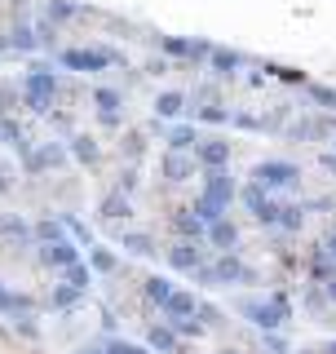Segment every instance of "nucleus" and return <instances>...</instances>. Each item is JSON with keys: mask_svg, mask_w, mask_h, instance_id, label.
Segmentation results:
<instances>
[{"mask_svg": "<svg viewBox=\"0 0 336 354\" xmlns=\"http://www.w3.org/2000/svg\"><path fill=\"white\" fill-rule=\"evenodd\" d=\"M5 49H9V40H5V36H0V53H5Z\"/></svg>", "mask_w": 336, "mask_h": 354, "instance_id": "48", "label": "nucleus"}, {"mask_svg": "<svg viewBox=\"0 0 336 354\" xmlns=\"http://www.w3.org/2000/svg\"><path fill=\"white\" fill-rule=\"evenodd\" d=\"M168 266H173V270H199V266H204V252H199V243L177 239L173 248H168Z\"/></svg>", "mask_w": 336, "mask_h": 354, "instance_id": "8", "label": "nucleus"}, {"mask_svg": "<svg viewBox=\"0 0 336 354\" xmlns=\"http://www.w3.org/2000/svg\"><path fill=\"white\" fill-rule=\"evenodd\" d=\"M195 297H190V292H173V297H168V301H164V310H168V315H173V319H195Z\"/></svg>", "mask_w": 336, "mask_h": 354, "instance_id": "17", "label": "nucleus"}, {"mask_svg": "<svg viewBox=\"0 0 336 354\" xmlns=\"http://www.w3.org/2000/svg\"><path fill=\"white\" fill-rule=\"evenodd\" d=\"M66 288H75V292H84L88 288V266L84 261H75V266H66V279H62Z\"/></svg>", "mask_w": 336, "mask_h": 354, "instance_id": "29", "label": "nucleus"}, {"mask_svg": "<svg viewBox=\"0 0 336 354\" xmlns=\"http://www.w3.org/2000/svg\"><path fill=\"white\" fill-rule=\"evenodd\" d=\"M31 239L58 243V239H62V221H36V226H31Z\"/></svg>", "mask_w": 336, "mask_h": 354, "instance_id": "28", "label": "nucleus"}, {"mask_svg": "<svg viewBox=\"0 0 336 354\" xmlns=\"http://www.w3.org/2000/svg\"><path fill=\"white\" fill-rule=\"evenodd\" d=\"M301 221H306L301 204H274V213H270V226H283V230H301Z\"/></svg>", "mask_w": 336, "mask_h": 354, "instance_id": "14", "label": "nucleus"}, {"mask_svg": "<svg viewBox=\"0 0 336 354\" xmlns=\"http://www.w3.org/2000/svg\"><path fill=\"white\" fill-rule=\"evenodd\" d=\"M252 182L261 186L265 195H270V191H288V186L301 182V169H297V164H288V160H265V164H256V169H252Z\"/></svg>", "mask_w": 336, "mask_h": 354, "instance_id": "2", "label": "nucleus"}, {"mask_svg": "<svg viewBox=\"0 0 336 354\" xmlns=\"http://www.w3.org/2000/svg\"><path fill=\"white\" fill-rule=\"evenodd\" d=\"M199 279H204V283H230L234 288V283L248 279V266L234 257V252H221L212 266H199Z\"/></svg>", "mask_w": 336, "mask_h": 354, "instance_id": "3", "label": "nucleus"}, {"mask_svg": "<svg viewBox=\"0 0 336 354\" xmlns=\"http://www.w3.org/2000/svg\"><path fill=\"white\" fill-rule=\"evenodd\" d=\"M9 49H36V31H31V27H18L14 36H9Z\"/></svg>", "mask_w": 336, "mask_h": 354, "instance_id": "36", "label": "nucleus"}, {"mask_svg": "<svg viewBox=\"0 0 336 354\" xmlns=\"http://www.w3.org/2000/svg\"><path fill=\"white\" fill-rule=\"evenodd\" d=\"M0 191H9V173L5 169H0Z\"/></svg>", "mask_w": 336, "mask_h": 354, "instance_id": "46", "label": "nucleus"}, {"mask_svg": "<svg viewBox=\"0 0 336 354\" xmlns=\"http://www.w3.org/2000/svg\"><path fill=\"white\" fill-rule=\"evenodd\" d=\"M93 102H97V115H120V93H115V88H97V93H93Z\"/></svg>", "mask_w": 336, "mask_h": 354, "instance_id": "25", "label": "nucleus"}, {"mask_svg": "<svg viewBox=\"0 0 336 354\" xmlns=\"http://www.w3.org/2000/svg\"><path fill=\"white\" fill-rule=\"evenodd\" d=\"M111 62H120L111 49H62V66L71 71H106Z\"/></svg>", "mask_w": 336, "mask_h": 354, "instance_id": "5", "label": "nucleus"}, {"mask_svg": "<svg viewBox=\"0 0 336 354\" xmlns=\"http://www.w3.org/2000/svg\"><path fill=\"white\" fill-rule=\"evenodd\" d=\"M53 306H58V310H75V306H80V292L66 288V283H58V288H53Z\"/></svg>", "mask_w": 336, "mask_h": 354, "instance_id": "31", "label": "nucleus"}, {"mask_svg": "<svg viewBox=\"0 0 336 354\" xmlns=\"http://www.w3.org/2000/svg\"><path fill=\"white\" fill-rule=\"evenodd\" d=\"M195 151H199V164H204L208 173L230 164V147H226V142H217V138H212V142H195Z\"/></svg>", "mask_w": 336, "mask_h": 354, "instance_id": "10", "label": "nucleus"}, {"mask_svg": "<svg viewBox=\"0 0 336 354\" xmlns=\"http://www.w3.org/2000/svg\"><path fill=\"white\" fill-rule=\"evenodd\" d=\"M173 226H177V235H182L186 243H195L199 235H204V226L195 221V213H190V208H186V213H177V217H173Z\"/></svg>", "mask_w": 336, "mask_h": 354, "instance_id": "23", "label": "nucleus"}, {"mask_svg": "<svg viewBox=\"0 0 336 354\" xmlns=\"http://www.w3.org/2000/svg\"><path fill=\"white\" fill-rule=\"evenodd\" d=\"M124 248H129V252H138V257H151L155 243H151V235H138V230H133V235H124Z\"/></svg>", "mask_w": 336, "mask_h": 354, "instance_id": "32", "label": "nucleus"}, {"mask_svg": "<svg viewBox=\"0 0 336 354\" xmlns=\"http://www.w3.org/2000/svg\"><path fill=\"white\" fill-rule=\"evenodd\" d=\"M208 62H212V71H217V75H230V71H239V66H243V58L234 49H208Z\"/></svg>", "mask_w": 336, "mask_h": 354, "instance_id": "15", "label": "nucleus"}, {"mask_svg": "<svg viewBox=\"0 0 336 354\" xmlns=\"http://www.w3.org/2000/svg\"><path fill=\"white\" fill-rule=\"evenodd\" d=\"M243 315H248L256 328L274 332V328L288 324V301L283 297H270V301H243Z\"/></svg>", "mask_w": 336, "mask_h": 354, "instance_id": "4", "label": "nucleus"}, {"mask_svg": "<svg viewBox=\"0 0 336 354\" xmlns=\"http://www.w3.org/2000/svg\"><path fill=\"white\" fill-rule=\"evenodd\" d=\"M204 235H208L212 248H221V252H234V243H239V230H234L226 217H221V221H212V226H204Z\"/></svg>", "mask_w": 336, "mask_h": 354, "instance_id": "12", "label": "nucleus"}, {"mask_svg": "<svg viewBox=\"0 0 336 354\" xmlns=\"http://www.w3.org/2000/svg\"><path fill=\"white\" fill-rule=\"evenodd\" d=\"M88 266H93V270H102V274H111V270H115V252H111V248H93Z\"/></svg>", "mask_w": 336, "mask_h": 354, "instance_id": "33", "label": "nucleus"}, {"mask_svg": "<svg viewBox=\"0 0 336 354\" xmlns=\"http://www.w3.org/2000/svg\"><path fill=\"white\" fill-rule=\"evenodd\" d=\"M71 151H75V160H80V164H97V142L84 138V133H80V138H71Z\"/></svg>", "mask_w": 336, "mask_h": 354, "instance_id": "27", "label": "nucleus"}, {"mask_svg": "<svg viewBox=\"0 0 336 354\" xmlns=\"http://www.w3.org/2000/svg\"><path fill=\"white\" fill-rule=\"evenodd\" d=\"M164 177H168V182H186V177H190V160H182V155L168 151V160H164Z\"/></svg>", "mask_w": 336, "mask_h": 354, "instance_id": "26", "label": "nucleus"}, {"mask_svg": "<svg viewBox=\"0 0 336 354\" xmlns=\"http://www.w3.org/2000/svg\"><path fill=\"white\" fill-rule=\"evenodd\" d=\"M106 354H151V350H147V346H133V341L111 337V341H106Z\"/></svg>", "mask_w": 336, "mask_h": 354, "instance_id": "38", "label": "nucleus"}, {"mask_svg": "<svg viewBox=\"0 0 336 354\" xmlns=\"http://www.w3.org/2000/svg\"><path fill=\"white\" fill-rule=\"evenodd\" d=\"M147 341H151V350H160V354H182V346H177V332H173V328H151V332H147Z\"/></svg>", "mask_w": 336, "mask_h": 354, "instance_id": "16", "label": "nucleus"}, {"mask_svg": "<svg viewBox=\"0 0 336 354\" xmlns=\"http://www.w3.org/2000/svg\"><path fill=\"white\" fill-rule=\"evenodd\" d=\"M173 328H177V332H186V337H199V332H204V328L195 324V319H173Z\"/></svg>", "mask_w": 336, "mask_h": 354, "instance_id": "40", "label": "nucleus"}, {"mask_svg": "<svg viewBox=\"0 0 336 354\" xmlns=\"http://www.w3.org/2000/svg\"><path fill=\"white\" fill-rule=\"evenodd\" d=\"M199 120H204V124H226L230 115H226V111H221V106H212V102H208L204 111H199Z\"/></svg>", "mask_w": 336, "mask_h": 354, "instance_id": "39", "label": "nucleus"}, {"mask_svg": "<svg viewBox=\"0 0 336 354\" xmlns=\"http://www.w3.org/2000/svg\"><path fill=\"white\" fill-rule=\"evenodd\" d=\"M75 14H80V5H75V0H49V5H44V18H49V27H53V22H71Z\"/></svg>", "mask_w": 336, "mask_h": 354, "instance_id": "18", "label": "nucleus"}, {"mask_svg": "<svg viewBox=\"0 0 336 354\" xmlns=\"http://www.w3.org/2000/svg\"><path fill=\"white\" fill-rule=\"evenodd\" d=\"M62 226H66V230H71V235H75V239H80V243H88V230H84V226H80V221H75V217H62Z\"/></svg>", "mask_w": 336, "mask_h": 354, "instance_id": "41", "label": "nucleus"}, {"mask_svg": "<svg viewBox=\"0 0 336 354\" xmlns=\"http://www.w3.org/2000/svg\"><path fill=\"white\" fill-rule=\"evenodd\" d=\"M190 213H195V221H199V226H212V221H221V217H226V204H217V199L199 195V199H195V208H190Z\"/></svg>", "mask_w": 336, "mask_h": 354, "instance_id": "13", "label": "nucleus"}, {"mask_svg": "<svg viewBox=\"0 0 336 354\" xmlns=\"http://www.w3.org/2000/svg\"><path fill=\"white\" fill-rule=\"evenodd\" d=\"M58 164H66V147H62V142H44V147L27 151V169H36V173L58 169Z\"/></svg>", "mask_w": 336, "mask_h": 354, "instance_id": "6", "label": "nucleus"}, {"mask_svg": "<svg viewBox=\"0 0 336 354\" xmlns=\"http://www.w3.org/2000/svg\"><path fill=\"white\" fill-rule=\"evenodd\" d=\"M323 354H336V341H328V350H323Z\"/></svg>", "mask_w": 336, "mask_h": 354, "instance_id": "47", "label": "nucleus"}, {"mask_svg": "<svg viewBox=\"0 0 336 354\" xmlns=\"http://www.w3.org/2000/svg\"><path fill=\"white\" fill-rule=\"evenodd\" d=\"M53 93H58V80H53V71L44 62H36L27 71V111H36V115H49V106H53Z\"/></svg>", "mask_w": 336, "mask_h": 354, "instance_id": "1", "label": "nucleus"}, {"mask_svg": "<svg viewBox=\"0 0 336 354\" xmlns=\"http://www.w3.org/2000/svg\"><path fill=\"white\" fill-rule=\"evenodd\" d=\"M323 301H336V274L328 279V288H323Z\"/></svg>", "mask_w": 336, "mask_h": 354, "instance_id": "44", "label": "nucleus"}, {"mask_svg": "<svg viewBox=\"0 0 336 354\" xmlns=\"http://www.w3.org/2000/svg\"><path fill=\"white\" fill-rule=\"evenodd\" d=\"M319 164H323V169H328V173L336 177V155H323V160H319Z\"/></svg>", "mask_w": 336, "mask_h": 354, "instance_id": "45", "label": "nucleus"}, {"mask_svg": "<svg viewBox=\"0 0 336 354\" xmlns=\"http://www.w3.org/2000/svg\"><path fill=\"white\" fill-rule=\"evenodd\" d=\"M265 346H270V354H288V341H279L274 332H270V337H265Z\"/></svg>", "mask_w": 336, "mask_h": 354, "instance_id": "43", "label": "nucleus"}, {"mask_svg": "<svg viewBox=\"0 0 336 354\" xmlns=\"http://www.w3.org/2000/svg\"><path fill=\"white\" fill-rule=\"evenodd\" d=\"M239 199H243V208H248V213H252L256 221H270V213H274V199L265 195L256 182H248V186H243V191H239Z\"/></svg>", "mask_w": 336, "mask_h": 354, "instance_id": "7", "label": "nucleus"}, {"mask_svg": "<svg viewBox=\"0 0 336 354\" xmlns=\"http://www.w3.org/2000/svg\"><path fill=\"white\" fill-rule=\"evenodd\" d=\"M332 274H336V261L328 257V252H315V279H323V283H328Z\"/></svg>", "mask_w": 336, "mask_h": 354, "instance_id": "34", "label": "nucleus"}, {"mask_svg": "<svg viewBox=\"0 0 336 354\" xmlns=\"http://www.w3.org/2000/svg\"><path fill=\"white\" fill-rule=\"evenodd\" d=\"M27 310V297H14L5 283H0V315H22Z\"/></svg>", "mask_w": 336, "mask_h": 354, "instance_id": "30", "label": "nucleus"}, {"mask_svg": "<svg viewBox=\"0 0 336 354\" xmlns=\"http://www.w3.org/2000/svg\"><path fill=\"white\" fill-rule=\"evenodd\" d=\"M0 239H31V226H27V221H22V217H14V213H5V217H0Z\"/></svg>", "mask_w": 336, "mask_h": 354, "instance_id": "20", "label": "nucleus"}, {"mask_svg": "<svg viewBox=\"0 0 336 354\" xmlns=\"http://www.w3.org/2000/svg\"><path fill=\"white\" fill-rule=\"evenodd\" d=\"M190 147H195V124H173V133H168V151L182 155Z\"/></svg>", "mask_w": 336, "mask_h": 354, "instance_id": "19", "label": "nucleus"}, {"mask_svg": "<svg viewBox=\"0 0 336 354\" xmlns=\"http://www.w3.org/2000/svg\"><path fill=\"white\" fill-rule=\"evenodd\" d=\"M310 97L323 106V111H336V88H328V84H315L310 88Z\"/></svg>", "mask_w": 336, "mask_h": 354, "instance_id": "35", "label": "nucleus"}, {"mask_svg": "<svg viewBox=\"0 0 336 354\" xmlns=\"http://www.w3.org/2000/svg\"><path fill=\"white\" fill-rule=\"evenodd\" d=\"M204 195L217 199V204H230V199H234V177H230L226 169H212L208 182H204Z\"/></svg>", "mask_w": 336, "mask_h": 354, "instance_id": "11", "label": "nucleus"}, {"mask_svg": "<svg viewBox=\"0 0 336 354\" xmlns=\"http://www.w3.org/2000/svg\"><path fill=\"white\" fill-rule=\"evenodd\" d=\"M164 53H173V58H195V40H164Z\"/></svg>", "mask_w": 336, "mask_h": 354, "instance_id": "37", "label": "nucleus"}, {"mask_svg": "<svg viewBox=\"0 0 336 354\" xmlns=\"http://www.w3.org/2000/svg\"><path fill=\"white\" fill-rule=\"evenodd\" d=\"M155 111H160L164 120H182L186 97H182V93H160V97H155Z\"/></svg>", "mask_w": 336, "mask_h": 354, "instance_id": "21", "label": "nucleus"}, {"mask_svg": "<svg viewBox=\"0 0 336 354\" xmlns=\"http://www.w3.org/2000/svg\"><path fill=\"white\" fill-rule=\"evenodd\" d=\"M40 261H49V266H62V270H66V266H75V261H80V248H75L71 239L44 243V248H40Z\"/></svg>", "mask_w": 336, "mask_h": 354, "instance_id": "9", "label": "nucleus"}, {"mask_svg": "<svg viewBox=\"0 0 336 354\" xmlns=\"http://www.w3.org/2000/svg\"><path fill=\"white\" fill-rule=\"evenodd\" d=\"M133 191H138V173H124V177H120V195H133Z\"/></svg>", "mask_w": 336, "mask_h": 354, "instance_id": "42", "label": "nucleus"}, {"mask_svg": "<svg viewBox=\"0 0 336 354\" xmlns=\"http://www.w3.org/2000/svg\"><path fill=\"white\" fill-rule=\"evenodd\" d=\"M133 213V204H129V195H120V191H111L102 199V217H115V221H124Z\"/></svg>", "mask_w": 336, "mask_h": 354, "instance_id": "22", "label": "nucleus"}, {"mask_svg": "<svg viewBox=\"0 0 336 354\" xmlns=\"http://www.w3.org/2000/svg\"><path fill=\"white\" fill-rule=\"evenodd\" d=\"M168 297H173V283H168L164 274H151V279H147V301H155V306H164Z\"/></svg>", "mask_w": 336, "mask_h": 354, "instance_id": "24", "label": "nucleus"}, {"mask_svg": "<svg viewBox=\"0 0 336 354\" xmlns=\"http://www.w3.org/2000/svg\"><path fill=\"white\" fill-rule=\"evenodd\" d=\"M88 354H106V350H88Z\"/></svg>", "mask_w": 336, "mask_h": 354, "instance_id": "49", "label": "nucleus"}]
</instances>
